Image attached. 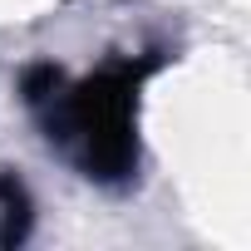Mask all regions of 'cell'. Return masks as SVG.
Segmentation results:
<instances>
[{
	"instance_id": "cell-1",
	"label": "cell",
	"mask_w": 251,
	"mask_h": 251,
	"mask_svg": "<svg viewBox=\"0 0 251 251\" xmlns=\"http://www.w3.org/2000/svg\"><path fill=\"white\" fill-rule=\"evenodd\" d=\"M133 89H138L133 69H113V74L74 89L69 99H59L50 113V133L79 143L84 168L99 177H123L133 163V138H128Z\"/></svg>"
}]
</instances>
